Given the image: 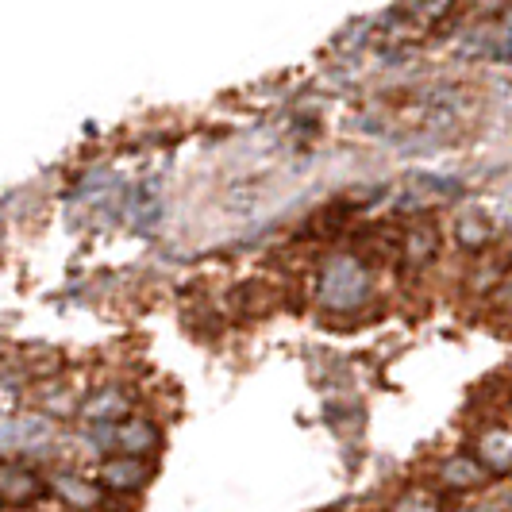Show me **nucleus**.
I'll list each match as a JSON object with an SVG mask.
<instances>
[{
	"label": "nucleus",
	"mask_w": 512,
	"mask_h": 512,
	"mask_svg": "<svg viewBox=\"0 0 512 512\" xmlns=\"http://www.w3.org/2000/svg\"><path fill=\"white\" fill-rule=\"evenodd\" d=\"M85 416L89 424H120L128 416V397L120 389H101L85 401Z\"/></svg>",
	"instance_id": "obj_8"
},
{
	"label": "nucleus",
	"mask_w": 512,
	"mask_h": 512,
	"mask_svg": "<svg viewBox=\"0 0 512 512\" xmlns=\"http://www.w3.org/2000/svg\"><path fill=\"white\" fill-rule=\"evenodd\" d=\"M370 293V274L355 255H335L320 270V301L335 312L359 308Z\"/></svg>",
	"instance_id": "obj_1"
},
{
	"label": "nucleus",
	"mask_w": 512,
	"mask_h": 512,
	"mask_svg": "<svg viewBox=\"0 0 512 512\" xmlns=\"http://www.w3.org/2000/svg\"><path fill=\"white\" fill-rule=\"evenodd\" d=\"M0 489H4L8 505H31L43 493V482H39L35 470H27L24 462L8 459L4 462V474H0Z\"/></svg>",
	"instance_id": "obj_3"
},
{
	"label": "nucleus",
	"mask_w": 512,
	"mask_h": 512,
	"mask_svg": "<svg viewBox=\"0 0 512 512\" xmlns=\"http://www.w3.org/2000/svg\"><path fill=\"white\" fill-rule=\"evenodd\" d=\"M147 462L143 459H131V455H116L101 466V482L112 493H135V489L147 482Z\"/></svg>",
	"instance_id": "obj_4"
},
{
	"label": "nucleus",
	"mask_w": 512,
	"mask_h": 512,
	"mask_svg": "<svg viewBox=\"0 0 512 512\" xmlns=\"http://www.w3.org/2000/svg\"><path fill=\"white\" fill-rule=\"evenodd\" d=\"M154 447H158V428H154L151 420H124L120 424V455L143 459Z\"/></svg>",
	"instance_id": "obj_9"
},
{
	"label": "nucleus",
	"mask_w": 512,
	"mask_h": 512,
	"mask_svg": "<svg viewBox=\"0 0 512 512\" xmlns=\"http://www.w3.org/2000/svg\"><path fill=\"white\" fill-rule=\"evenodd\" d=\"M478 462L489 474H512V432L489 428L486 436H478Z\"/></svg>",
	"instance_id": "obj_5"
},
{
	"label": "nucleus",
	"mask_w": 512,
	"mask_h": 512,
	"mask_svg": "<svg viewBox=\"0 0 512 512\" xmlns=\"http://www.w3.org/2000/svg\"><path fill=\"white\" fill-rule=\"evenodd\" d=\"M51 489L70 505V509H97L101 505V489L93 486L89 478H81V474H54L51 478Z\"/></svg>",
	"instance_id": "obj_6"
},
{
	"label": "nucleus",
	"mask_w": 512,
	"mask_h": 512,
	"mask_svg": "<svg viewBox=\"0 0 512 512\" xmlns=\"http://www.w3.org/2000/svg\"><path fill=\"white\" fill-rule=\"evenodd\" d=\"M401 255H405L409 266H428L432 255H436V228L428 220H416L405 231V239H401Z\"/></svg>",
	"instance_id": "obj_7"
},
{
	"label": "nucleus",
	"mask_w": 512,
	"mask_h": 512,
	"mask_svg": "<svg viewBox=\"0 0 512 512\" xmlns=\"http://www.w3.org/2000/svg\"><path fill=\"white\" fill-rule=\"evenodd\" d=\"M393 512H439V497L432 489H409V493L393 505Z\"/></svg>",
	"instance_id": "obj_13"
},
{
	"label": "nucleus",
	"mask_w": 512,
	"mask_h": 512,
	"mask_svg": "<svg viewBox=\"0 0 512 512\" xmlns=\"http://www.w3.org/2000/svg\"><path fill=\"white\" fill-rule=\"evenodd\" d=\"M439 478H443V486L451 489H474L486 482V466L478 459H447L443 462V470H439Z\"/></svg>",
	"instance_id": "obj_10"
},
{
	"label": "nucleus",
	"mask_w": 512,
	"mask_h": 512,
	"mask_svg": "<svg viewBox=\"0 0 512 512\" xmlns=\"http://www.w3.org/2000/svg\"><path fill=\"white\" fill-rule=\"evenodd\" d=\"M501 297H512V278H509V285H505V293Z\"/></svg>",
	"instance_id": "obj_14"
},
{
	"label": "nucleus",
	"mask_w": 512,
	"mask_h": 512,
	"mask_svg": "<svg viewBox=\"0 0 512 512\" xmlns=\"http://www.w3.org/2000/svg\"><path fill=\"white\" fill-rule=\"evenodd\" d=\"M39 397H43V409L51 412H58V416H70V412L77 409L74 405V393H70V389H66V385H43V389H39Z\"/></svg>",
	"instance_id": "obj_12"
},
{
	"label": "nucleus",
	"mask_w": 512,
	"mask_h": 512,
	"mask_svg": "<svg viewBox=\"0 0 512 512\" xmlns=\"http://www.w3.org/2000/svg\"><path fill=\"white\" fill-rule=\"evenodd\" d=\"M455 235H459V247L482 251V247H489V239H493V228H489V220L482 212H466V216H459V224H455Z\"/></svg>",
	"instance_id": "obj_11"
},
{
	"label": "nucleus",
	"mask_w": 512,
	"mask_h": 512,
	"mask_svg": "<svg viewBox=\"0 0 512 512\" xmlns=\"http://www.w3.org/2000/svg\"><path fill=\"white\" fill-rule=\"evenodd\" d=\"M54 439V424L47 416H8L4 420V451L12 455V451H39V447H47Z\"/></svg>",
	"instance_id": "obj_2"
}]
</instances>
